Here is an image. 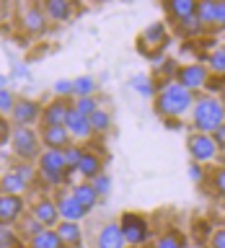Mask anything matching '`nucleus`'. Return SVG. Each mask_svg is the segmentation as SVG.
<instances>
[{
    "instance_id": "1",
    "label": "nucleus",
    "mask_w": 225,
    "mask_h": 248,
    "mask_svg": "<svg viewBox=\"0 0 225 248\" xmlns=\"http://www.w3.org/2000/svg\"><path fill=\"white\" fill-rule=\"evenodd\" d=\"M192 104H194L192 91H186L184 85L176 83V80H168L163 85L158 91V101H155L158 114H163V116H181L192 108Z\"/></svg>"
},
{
    "instance_id": "2",
    "label": "nucleus",
    "mask_w": 225,
    "mask_h": 248,
    "mask_svg": "<svg viewBox=\"0 0 225 248\" xmlns=\"http://www.w3.org/2000/svg\"><path fill=\"white\" fill-rule=\"evenodd\" d=\"M225 124V106L220 98L205 96L194 104V127L202 135H212L217 127Z\"/></svg>"
},
{
    "instance_id": "3",
    "label": "nucleus",
    "mask_w": 225,
    "mask_h": 248,
    "mask_svg": "<svg viewBox=\"0 0 225 248\" xmlns=\"http://www.w3.org/2000/svg\"><path fill=\"white\" fill-rule=\"evenodd\" d=\"M39 170L49 184H62L67 173V163H65V153L62 150H44L39 155Z\"/></svg>"
},
{
    "instance_id": "4",
    "label": "nucleus",
    "mask_w": 225,
    "mask_h": 248,
    "mask_svg": "<svg viewBox=\"0 0 225 248\" xmlns=\"http://www.w3.org/2000/svg\"><path fill=\"white\" fill-rule=\"evenodd\" d=\"M11 147L23 160H31L39 155V137L31 127H16L11 132Z\"/></svg>"
},
{
    "instance_id": "5",
    "label": "nucleus",
    "mask_w": 225,
    "mask_h": 248,
    "mask_svg": "<svg viewBox=\"0 0 225 248\" xmlns=\"http://www.w3.org/2000/svg\"><path fill=\"white\" fill-rule=\"evenodd\" d=\"M119 228H122V235H124V240H127L129 246L145 243V240H147V232H150V228H147V220H143L140 215H132V212H127V215L122 217Z\"/></svg>"
},
{
    "instance_id": "6",
    "label": "nucleus",
    "mask_w": 225,
    "mask_h": 248,
    "mask_svg": "<svg viewBox=\"0 0 225 248\" xmlns=\"http://www.w3.org/2000/svg\"><path fill=\"white\" fill-rule=\"evenodd\" d=\"M209 80V67L205 65H184V67H178V75H176V83H181L186 91H199L202 85H207Z\"/></svg>"
},
{
    "instance_id": "7",
    "label": "nucleus",
    "mask_w": 225,
    "mask_h": 248,
    "mask_svg": "<svg viewBox=\"0 0 225 248\" xmlns=\"http://www.w3.org/2000/svg\"><path fill=\"white\" fill-rule=\"evenodd\" d=\"M189 155L194 158V163H209L217 155V145L212 135H202V132H197V135L189 137Z\"/></svg>"
},
{
    "instance_id": "8",
    "label": "nucleus",
    "mask_w": 225,
    "mask_h": 248,
    "mask_svg": "<svg viewBox=\"0 0 225 248\" xmlns=\"http://www.w3.org/2000/svg\"><path fill=\"white\" fill-rule=\"evenodd\" d=\"M13 119L18 127H29V124H34L39 116H42V108H39L36 101H31V98H21V101H16V106H13Z\"/></svg>"
},
{
    "instance_id": "9",
    "label": "nucleus",
    "mask_w": 225,
    "mask_h": 248,
    "mask_svg": "<svg viewBox=\"0 0 225 248\" xmlns=\"http://www.w3.org/2000/svg\"><path fill=\"white\" fill-rule=\"evenodd\" d=\"M23 212V199L18 194H0V225H11Z\"/></svg>"
},
{
    "instance_id": "10",
    "label": "nucleus",
    "mask_w": 225,
    "mask_h": 248,
    "mask_svg": "<svg viewBox=\"0 0 225 248\" xmlns=\"http://www.w3.org/2000/svg\"><path fill=\"white\" fill-rule=\"evenodd\" d=\"M65 129L70 132V137H80V140L91 137V132H93V127H91V119H88V116H83L80 111H75L73 106L67 108V116H65Z\"/></svg>"
},
{
    "instance_id": "11",
    "label": "nucleus",
    "mask_w": 225,
    "mask_h": 248,
    "mask_svg": "<svg viewBox=\"0 0 225 248\" xmlns=\"http://www.w3.org/2000/svg\"><path fill=\"white\" fill-rule=\"evenodd\" d=\"M42 142L47 145V150H65V147H70V132L65 129V124H60V127H44Z\"/></svg>"
},
{
    "instance_id": "12",
    "label": "nucleus",
    "mask_w": 225,
    "mask_h": 248,
    "mask_svg": "<svg viewBox=\"0 0 225 248\" xmlns=\"http://www.w3.org/2000/svg\"><path fill=\"white\" fill-rule=\"evenodd\" d=\"M96 243H98V248H127V240L122 235L119 222H109L106 228H101Z\"/></svg>"
},
{
    "instance_id": "13",
    "label": "nucleus",
    "mask_w": 225,
    "mask_h": 248,
    "mask_svg": "<svg viewBox=\"0 0 225 248\" xmlns=\"http://www.w3.org/2000/svg\"><path fill=\"white\" fill-rule=\"evenodd\" d=\"M57 209H60V217H62V220H67V222H78V220H83V217L88 215V212L80 207V202L73 197V194L60 197V199H57Z\"/></svg>"
},
{
    "instance_id": "14",
    "label": "nucleus",
    "mask_w": 225,
    "mask_h": 248,
    "mask_svg": "<svg viewBox=\"0 0 225 248\" xmlns=\"http://www.w3.org/2000/svg\"><path fill=\"white\" fill-rule=\"evenodd\" d=\"M67 108H70V104H65L62 98H57L54 104H49L42 111V124L44 127H60V124H65Z\"/></svg>"
},
{
    "instance_id": "15",
    "label": "nucleus",
    "mask_w": 225,
    "mask_h": 248,
    "mask_svg": "<svg viewBox=\"0 0 225 248\" xmlns=\"http://www.w3.org/2000/svg\"><path fill=\"white\" fill-rule=\"evenodd\" d=\"M31 217L39 222V225H57V217H60V209L57 204H52L49 199H42V202H36V207L31 209Z\"/></svg>"
},
{
    "instance_id": "16",
    "label": "nucleus",
    "mask_w": 225,
    "mask_h": 248,
    "mask_svg": "<svg viewBox=\"0 0 225 248\" xmlns=\"http://www.w3.org/2000/svg\"><path fill=\"white\" fill-rule=\"evenodd\" d=\"M54 230H57V235H60V240H62V246H70V248L80 246L83 235H80V228H78V222H67V220H62Z\"/></svg>"
},
{
    "instance_id": "17",
    "label": "nucleus",
    "mask_w": 225,
    "mask_h": 248,
    "mask_svg": "<svg viewBox=\"0 0 225 248\" xmlns=\"http://www.w3.org/2000/svg\"><path fill=\"white\" fill-rule=\"evenodd\" d=\"M168 13L174 16V21H186L197 16V3L194 0H174V3H168Z\"/></svg>"
},
{
    "instance_id": "18",
    "label": "nucleus",
    "mask_w": 225,
    "mask_h": 248,
    "mask_svg": "<svg viewBox=\"0 0 225 248\" xmlns=\"http://www.w3.org/2000/svg\"><path fill=\"white\" fill-rule=\"evenodd\" d=\"M26 178H23L18 170H11V173H5L3 178H0V189H3V194H18L21 197V191L26 189Z\"/></svg>"
},
{
    "instance_id": "19",
    "label": "nucleus",
    "mask_w": 225,
    "mask_h": 248,
    "mask_svg": "<svg viewBox=\"0 0 225 248\" xmlns=\"http://www.w3.org/2000/svg\"><path fill=\"white\" fill-rule=\"evenodd\" d=\"M73 197L80 202V207L85 209V212L93 209V207H96V202H98V194H96V189H93L91 184H78L73 189Z\"/></svg>"
},
{
    "instance_id": "20",
    "label": "nucleus",
    "mask_w": 225,
    "mask_h": 248,
    "mask_svg": "<svg viewBox=\"0 0 225 248\" xmlns=\"http://www.w3.org/2000/svg\"><path fill=\"white\" fill-rule=\"evenodd\" d=\"M78 170H80V176H85V178H91V181H93L96 176H101V158L96 153H83Z\"/></svg>"
},
{
    "instance_id": "21",
    "label": "nucleus",
    "mask_w": 225,
    "mask_h": 248,
    "mask_svg": "<svg viewBox=\"0 0 225 248\" xmlns=\"http://www.w3.org/2000/svg\"><path fill=\"white\" fill-rule=\"evenodd\" d=\"M31 248H62V240H60V235H57V230L44 228L39 235L31 238Z\"/></svg>"
},
{
    "instance_id": "22",
    "label": "nucleus",
    "mask_w": 225,
    "mask_h": 248,
    "mask_svg": "<svg viewBox=\"0 0 225 248\" xmlns=\"http://www.w3.org/2000/svg\"><path fill=\"white\" fill-rule=\"evenodd\" d=\"M70 13H73V8H70L67 0H49L47 3V16L52 21H67Z\"/></svg>"
},
{
    "instance_id": "23",
    "label": "nucleus",
    "mask_w": 225,
    "mask_h": 248,
    "mask_svg": "<svg viewBox=\"0 0 225 248\" xmlns=\"http://www.w3.org/2000/svg\"><path fill=\"white\" fill-rule=\"evenodd\" d=\"M23 26L29 31H44V13L39 11V8H29L26 13H23Z\"/></svg>"
},
{
    "instance_id": "24",
    "label": "nucleus",
    "mask_w": 225,
    "mask_h": 248,
    "mask_svg": "<svg viewBox=\"0 0 225 248\" xmlns=\"http://www.w3.org/2000/svg\"><path fill=\"white\" fill-rule=\"evenodd\" d=\"M143 42L147 44H166V26L163 23H153L143 31Z\"/></svg>"
},
{
    "instance_id": "25",
    "label": "nucleus",
    "mask_w": 225,
    "mask_h": 248,
    "mask_svg": "<svg viewBox=\"0 0 225 248\" xmlns=\"http://www.w3.org/2000/svg\"><path fill=\"white\" fill-rule=\"evenodd\" d=\"M93 91H96V83H93V78L88 75H83V78H78V80L73 83V93L78 98H85V96H93Z\"/></svg>"
},
{
    "instance_id": "26",
    "label": "nucleus",
    "mask_w": 225,
    "mask_h": 248,
    "mask_svg": "<svg viewBox=\"0 0 225 248\" xmlns=\"http://www.w3.org/2000/svg\"><path fill=\"white\" fill-rule=\"evenodd\" d=\"M215 18V3L212 0H205V3H197V21L202 26H209Z\"/></svg>"
},
{
    "instance_id": "27",
    "label": "nucleus",
    "mask_w": 225,
    "mask_h": 248,
    "mask_svg": "<svg viewBox=\"0 0 225 248\" xmlns=\"http://www.w3.org/2000/svg\"><path fill=\"white\" fill-rule=\"evenodd\" d=\"M88 119H91L93 132H106L109 127H112V116H109L106 111H101V108H98V111H93Z\"/></svg>"
},
{
    "instance_id": "28",
    "label": "nucleus",
    "mask_w": 225,
    "mask_h": 248,
    "mask_svg": "<svg viewBox=\"0 0 225 248\" xmlns=\"http://www.w3.org/2000/svg\"><path fill=\"white\" fill-rule=\"evenodd\" d=\"M73 108H75V111H80L83 116H91L93 111H98V104H96V98H93V96H85V98H75Z\"/></svg>"
},
{
    "instance_id": "29",
    "label": "nucleus",
    "mask_w": 225,
    "mask_h": 248,
    "mask_svg": "<svg viewBox=\"0 0 225 248\" xmlns=\"http://www.w3.org/2000/svg\"><path fill=\"white\" fill-rule=\"evenodd\" d=\"M65 163H67V168L70 170H78V166H80V158H83V150L78 145H70V147H65Z\"/></svg>"
},
{
    "instance_id": "30",
    "label": "nucleus",
    "mask_w": 225,
    "mask_h": 248,
    "mask_svg": "<svg viewBox=\"0 0 225 248\" xmlns=\"http://www.w3.org/2000/svg\"><path fill=\"white\" fill-rule=\"evenodd\" d=\"M207 62H209V70H212V73L225 75V46L209 54V60H207Z\"/></svg>"
},
{
    "instance_id": "31",
    "label": "nucleus",
    "mask_w": 225,
    "mask_h": 248,
    "mask_svg": "<svg viewBox=\"0 0 225 248\" xmlns=\"http://www.w3.org/2000/svg\"><path fill=\"white\" fill-rule=\"evenodd\" d=\"M91 186L96 189V194H98V197H106V194L112 191V178L101 173V176H96V178L91 181Z\"/></svg>"
},
{
    "instance_id": "32",
    "label": "nucleus",
    "mask_w": 225,
    "mask_h": 248,
    "mask_svg": "<svg viewBox=\"0 0 225 248\" xmlns=\"http://www.w3.org/2000/svg\"><path fill=\"white\" fill-rule=\"evenodd\" d=\"M155 248H184V243H181V238H178L176 232H166V235L158 238Z\"/></svg>"
},
{
    "instance_id": "33",
    "label": "nucleus",
    "mask_w": 225,
    "mask_h": 248,
    "mask_svg": "<svg viewBox=\"0 0 225 248\" xmlns=\"http://www.w3.org/2000/svg\"><path fill=\"white\" fill-rule=\"evenodd\" d=\"M178 29H181L186 36H192V34H199V31L205 29V26H202V23L197 21V16H192V18H186V21H178Z\"/></svg>"
},
{
    "instance_id": "34",
    "label": "nucleus",
    "mask_w": 225,
    "mask_h": 248,
    "mask_svg": "<svg viewBox=\"0 0 225 248\" xmlns=\"http://www.w3.org/2000/svg\"><path fill=\"white\" fill-rule=\"evenodd\" d=\"M13 106H16V98H13V93L3 88L0 91V114H11L13 111Z\"/></svg>"
},
{
    "instance_id": "35",
    "label": "nucleus",
    "mask_w": 225,
    "mask_h": 248,
    "mask_svg": "<svg viewBox=\"0 0 225 248\" xmlns=\"http://www.w3.org/2000/svg\"><path fill=\"white\" fill-rule=\"evenodd\" d=\"M132 85H135V91L137 93H143V96H153V85H150V78H135V83H132Z\"/></svg>"
},
{
    "instance_id": "36",
    "label": "nucleus",
    "mask_w": 225,
    "mask_h": 248,
    "mask_svg": "<svg viewBox=\"0 0 225 248\" xmlns=\"http://www.w3.org/2000/svg\"><path fill=\"white\" fill-rule=\"evenodd\" d=\"M16 246V232L11 228H0V248H13Z\"/></svg>"
},
{
    "instance_id": "37",
    "label": "nucleus",
    "mask_w": 225,
    "mask_h": 248,
    "mask_svg": "<svg viewBox=\"0 0 225 248\" xmlns=\"http://www.w3.org/2000/svg\"><path fill=\"white\" fill-rule=\"evenodd\" d=\"M212 26L217 29H225V0L215 3V18H212Z\"/></svg>"
},
{
    "instance_id": "38",
    "label": "nucleus",
    "mask_w": 225,
    "mask_h": 248,
    "mask_svg": "<svg viewBox=\"0 0 225 248\" xmlns=\"http://www.w3.org/2000/svg\"><path fill=\"white\" fill-rule=\"evenodd\" d=\"M54 93H57V96H70V93H73V83H70V80H57Z\"/></svg>"
},
{
    "instance_id": "39",
    "label": "nucleus",
    "mask_w": 225,
    "mask_h": 248,
    "mask_svg": "<svg viewBox=\"0 0 225 248\" xmlns=\"http://www.w3.org/2000/svg\"><path fill=\"white\" fill-rule=\"evenodd\" d=\"M212 140H215L217 150H225V124H223V127H217V129L212 132Z\"/></svg>"
},
{
    "instance_id": "40",
    "label": "nucleus",
    "mask_w": 225,
    "mask_h": 248,
    "mask_svg": "<svg viewBox=\"0 0 225 248\" xmlns=\"http://www.w3.org/2000/svg\"><path fill=\"white\" fill-rule=\"evenodd\" d=\"M215 189H217V194L220 197H225V168H220L215 173Z\"/></svg>"
},
{
    "instance_id": "41",
    "label": "nucleus",
    "mask_w": 225,
    "mask_h": 248,
    "mask_svg": "<svg viewBox=\"0 0 225 248\" xmlns=\"http://www.w3.org/2000/svg\"><path fill=\"white\" fill-rule=\"evenodd\" d=\"M212 248H225V228H220L212 235Z\"/></svg>"
},
{
    "instance_id": "42",
    "label": "nucleus",
    "mask_w": 225,
    "mask_h": 248,
    "mask_svg": "<svg viewBox=\"0 0 225 248\" xmlns=\"http://www.w3.org/2000/svg\"><path fill=\"white\" fill-rule=\"evenodd\" d=\"M189 176L194 178V181H199V178H202V168H199V163H192V168H189Z\"/></svg>"
},
{
    "instance_id": "43",
    "label": "nucleus",
    "mask_w": 225,
    "mask_h": 248,
    "mask_svg": "<svg viewBox=\"0 0 225 248\" xmlns=\"http://www.w3.org/2000/svg\"><path fill=\"white\" fill-rule=\"evenodd\" d=\"M5 132H8V127H5V122H3V119H0V140H3V137H5Z\"/></svg>"
},
{
    "instance_id": "44",
    "label": "nucleus",
    "mask_w": 225,
    "mask_h": 248,
    "mask_svg": "<svg viewBox=\"0 0 225 248\" xmlns=\"http://www.w3.org/2000/svg\"><path fill=\"white\" fill-rule=\"evenodd\" d=\"M5 83H8V78H5V75H0V91L5 88Z\"/></svg>"
}]
</instances>
